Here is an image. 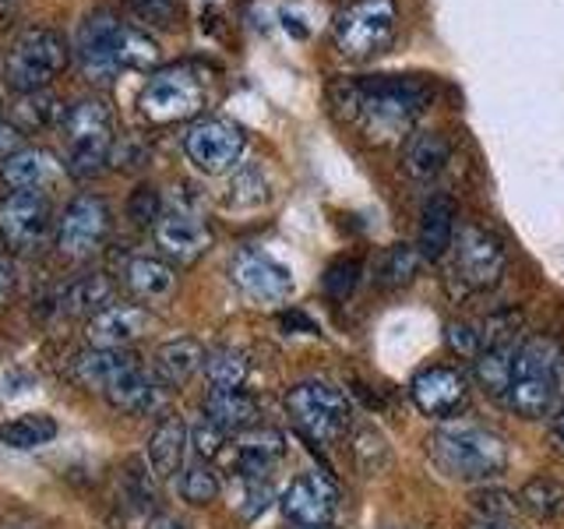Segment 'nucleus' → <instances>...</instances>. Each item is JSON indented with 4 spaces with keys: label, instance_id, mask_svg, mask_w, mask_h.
<instances>
[{
    "label": "nucleus",
    "instance_id": "nucleus-22",
    "mask_svg": "<svg viewBox=\"0 0 564 529\" xmlns=\"http://www.w3.org/2000/svg\"><path fill=\"white\" fill-rule=\"evenodd\" d=\"M61 173V163L46 149H18L0 166V181L11 191H43L53 176Z\"/></svg>",
    "mask_w": 564,
    "mask_h": 529
},
{
    "label": "nucleus",
    "instance_id": "nucleus-54",
    "mask_svg": "<svg viewBox=\"0 0 564 529\" xmlns=\"http://www.w3.org/2000/svg\"><path fill=\"white\" fill-rule=\"evenodd\" d=\"M286 29H290V32L296 35V40H304V35H307V29L300 25V18H290V14H286Z\"/></svg>",
    "mask_w": 564,
    "mask_h": 529
},
{
    "label": "nucleus",
    "instance_id": "nucleus-48",
    "mask_svg": "<svg viewBox=\"0 0 564 529\" xmlns=\"http://www.w3.org/2000/svg\"><path fill=\"white\" fill-rule=\"evenodd\" d=\"M279 325L286 328V332H304V335H317V332H322L314 317H307L304 311H296V307L293 311H282L279 314Z\"/></svg>",
    "mask_w": 564,
    "mask_h": 529
},
{
    "label": "nucleus",
    "instance_id": "nucleus-7",
    "mask_svg": "<svg viewBox=\"0 0 564 529\" xmlns=\"http://www.w3.org/2000/svg\"><path fill=\"white\" fill-rule=\"evenodd\" d=\"M205 106V85L191 67H163L145 82L138 96V114L152 123H176L194 117Z\"/></svg>",
    "mask_w": 564,
    "mask_h": 529
},
{
    "label": "nucleus",
    "instance_id": "nucleus-19",
    "mask_svg": "<svg viewBox=\"0 0 564 529\" xmlns=\"http://www.w3.org/2000/svg\"><path fill=\"white\" fill-rule=\"evenodd\" d=\"M67 145H106L113 149V114L102 99H78L64 117Z\"/></svg>",
    "mask_w": 564,
    "mask_h": 529
},
{
    "label": "nucleus",
    "instance_id": "nucleus-44",
    "mask_svg": "<svg viewBox=\"0 0 564 529\" xmlns=\"http://www.w3.org/2000/svg\"><path fill=\"white\" fill-rule=\"evenodd\" d=\"M128 216L138 223V226H152L163 219V198H159V191L152 184H141L131 191L128 198Z\"/></svg>",
    "mask_w": 564,
    "mask_h": 529
},
{
    "label": "nucleus",
    "instance_id": "nucleus-29",
    "mask_svg": "<svg viewBox=\"0 0 564 529\" xmlns=\"http://www.w3.org/2000/svg\"><path fill=\"white\" fill-rule=\"evenodd\" d=\"M61 307L75 317H96L99 311L113 307V279L102 272L78 276L75 282H67L61 293Z\"/></svg>",
    "mask_w": 564,
    "mask_h": 529
},
{
    "label": "nucleus",
    "instance_id": "nucleus-2",
    "mask_svg": "<svg viewBox=\"0 0 564 529\" xmlns=\"http://www.w3.org/2000/svg\"><path fill=\"white\" fill-rule=\"evenodd\" d=\"M427 455L441 473L463 484L494 481L508 469V441L498 431L469 420L437 428L427 438Z\"/></svg>",
    "mask_w": 564,
    "mask_h": 529
},
{
    "label": "nucleus",
    "instance_id": "nucleus-13",
    "mask_svg": "<svg viewBox=\"0 0 564 529\" xmlns=\"http://www.w3.org/2000/svg\"><path fill=\"white\" fill-rule=\"evenodd\" d=\"M335 484L325 473H300L296 481H290V487L282 490V516H286L293 526H328L335 516Z\"/></svg>",
    "mask_w": 564,
    "mask_h": 529
},
{
    "label": "nucleus",
    "instance_id": "nucleus-47",
    "mask_svg": "<svg viewBox=\"0 0 564 529\" xmlns=\"http://www.w3.org/2000/svg\"><path fill=\"white\" fill-rule=\"evenodd\" d=\"M191 441H194V452H198L202 458H216L226 445V431H219L216 423L202 420L198 428L191 431Z\"/></svg>",
    "mask_w": 564,
    "mask_h": 529
},
{
    "label": "nucleus",
    "instance_id": "nucleus-34",
    "mask_svg": "<svg viewBox=\"0 0 564 529\" xmlns=\"http://www.w3.org/2000/svg\"><path fill=\"white\" fill-rule=\"evenodd\" d=\"M205 378L212 381V388L216 392H234V388H240L247 381V360L240 349H212L205 357Z\"/></svg>",
    "mask_w": 564,
    "mask_h": 529
},
{
    "label": "nucleus",
    "instance_id": "nucleus-46",
    "mask_svg": "<svg viewBox=\"0 0 564 529\" xmlns=\"http://www.w3.org/2000/svg\"><path fill=\"white\" fill-rule=\"evenodd\" d=\"M448 346L458 353V357L476 360V357H480V353H484L480 328L469 325V322H452V325H448Z\"/></svg>",
    "mask_w": 564,
    "mask_h": 529
},
{
    "label": "nucleus",
    "instance_id": "nucleus-9",
    "mask_svg": "<svg viewBox=\"0 0 564 529\" xmlns=\"http://www.w3.org/2000/svg\"><path fill=\"white\" fill-rule=\"evenodd\" d=\"M120 46H123V25L110 11H93L78 25L75 35V53L82 61V71L93 82L106 85L123 67L120 64Z\"/></svg>",
    "mask_w": 564,
    "mask_h": 529
},
{
    "label": "nucleus",
    "instance_id": "nucleus-35",
    "mask_svg": "<svg viewBox=\"0 0 564 529\" xmlns=\"http://www.w3.org/2000/svg\"><path fill=\"white\" fill-rule=\"evenodd\" d=\"M269 202V181L258 166H240L234 181L226 187V205L229 208H258Z\"/></svg>",
    "mask_w": 564,
    "mask_h": 529
},
{
    "label": "nucleus",
    "instance_id": "nucleus-5",
    "mask_svg": "<svg viewBox=\"0 0 564 529\" xmlns=\"http://www.w3.org/2000/svg\"><path fill=\"white\" fill-rule=\"evenodd\" d=\"M399 8L395 0H349V4L335 14V46L349 61H367L392 43L395 35Z\"/></svg>",
    "mask_w": 564,
    "mask_h": 529
},
{
    "label": "nucleus",
    "instance_id": "nucleus-20",
    "mask_svg": "<svg viewBox=\"0 0 564 529\" xmlns=\"http://www.w3.org/2000/svg\"><path fill=\"white\" fill-rule=\"evenodd\" d=\"M286 452V438L272 428H251L237 434V469L251 481H269V469Z\"/></svg>",
    "mask_w": 564,
    "mask_h": 529
},
{
    "label": "nucleus",
    "instance_id": "nucleus-43",
    "mask_svg": "<svg viewBox=\"0 0 564 529\" xmlns=\"http://www.w3.org/2000/svg\"><path fill=\"white\" fill-rule=\"evenodd\" d=\"M131 8L141 22L155 25V29H170L181 22V14H184L181 0H131Z\"/></svg>",
    "mask_w": 564,
    "mask_h": 529
},
{
    "label": "nucleus",
    "instance_id": "nucleus-28",
    "mask_svg": "<svg viewBox=\"0 0 564 529\" xmlns=\"http://www.w3.org/2000/svg\"><path fill=\"white\" fill-rule=\"evenodd\" d=\"M452 155V145L448 138L441 131H416L405 138V149H402V166L410 176H416V181H431V176H437L441 170H445Z\"/></svg>",
    "mask_w": 564,
    "mask_h": 529
},
{
    "label": "nucleus",
    "instance_id": "nucleus-30",
    "mask_svg": "<svg viewBox=\"0 0 564 529\" xmlns=\"http://www.w3.org/2000/svg\"><path fill=\"white\" fill-rule=\"evenodd\" d=\"M519 508H525L529 516L540 522H554L564 516V484L554 476H533L519 490Z\"/></svg>",
    "mask_w": 564,
    "mask_h": 529
},
{
    "label": "nucleus",
    "instance_id": "nucleus-14",
    "mask_svg": "<svg viewBox=\"0 0 564 529\" xmlns=\"http://www.w3.org/2000/svg\"><path fill=\"white\" fill-rule=\"evenodd\" d=\"M229 272H234L237 287L258 304H282L293 293V276L286 264H279L261 251H240Z\"/></svg>",
    "mask_w": 564,
    "mask_h": 529
},
{
    "label": "nucleus",
    "instance_id": "nucleus-53",
    "mask_svg": "<svg viewBox=\"0 0 564 529\" xmlns=\"http://www.w3.org/2000/svg\"><path fill=\"white\" fill-rule=\"evenodd\" d=\"M463 529H508L505 522H487V519H476V522H466Z\"/></svg>",
    "mask_w": 564,
    "mask_h": 529
},
{
    "label": "nucleus",
    "instance_id": "nucleus-42",
    "mask_svg": "<svg viewBox=\"0 0 564 529\" xmlns=\"http://www.w3.org/2000/svg\"><path fill=\"white\" fill-rule=\"evenodd\" d=\"M357 282H360V261H352V258L332 261L322 276V287L332 300H346L352 290H357Z\"/></svg>",
    "mask_w": 564,
    "mask_h": 529
},
{
    "label": "nucleus",
    "instance_id": "nucleus-11",
    "mask_svg": "<svg viewBox=\"0 0 564 529\" xmlns=\"http://www.w3.org/2000/svg\"><path fill=\"white\" fill-rule=\"evenodd\" d=\"M106 234H110V208L96 194H78L61 212L57 223V247L67 258H88L96 255Z\"/></svg>",
    "mask_w": 564,
    "mask_h": 529
},
{
    "label": "nucleus",
    "instance_id": "nucleus-52",
    "mask_svg": "<svg viewBox=\"0 0 564 529\" xmlns=\"http://www.w3.org/2000/svg\"><path fill=\"white\" fill-rule=\"evenodd\" d=\"M149 529H187V526L173 516H155V519H149Z\"/></svg>",
    "mask_w": 564,
    "mask_h": 529
},
{
    "label": "nucleus",
    "instance_id": "nucleus-1",
    "mask_svg": "<svg viewBox=\"0 0 564 529\" xmlns=\"http://www.w3.org/2000/svg\"><path fill=\"white\" fill-rule=\"evenodd\" d=\"M332 102L346 120H357L370 141H399L427 102V85L402 75L349 78L332 88Z\"/></svg>",
    "mask_w": 564,
    "mask_h": 529
},
{
    "label": "nucleus",
    "instance_id": "nucleus-27",
    "mask_svg": "<svg viewBox=\"0 0 564 529\" xmlns=\"http://www.w3.org/2000/svg\"><path fill=\"white\" fill-rule=\"evenodd\" d=\"M187 441H191V434H187V423L181 417L170 413L163 423H159V428L152 431V438H149V463H152L155 476H163V481H166V476L181 473Z\"/></svg>",
    "mask_w": 564,
    "mask_h": 529
},
{
    "label": "nucleus",
    "instance_id": "nucleus-17",
    "mask_svg": "<svg viewBox=\"0 0 564 529\" xmlns=\"http://www.w3.org/2000/svg\"><path fill=\"white\" fill-rule=\"evenodd\" d=\"M145 328H149V314L145 311L113 304V307L99 311L96 317H88L85 339L93 349H123L128 343H134L138 335H145Z\"/></svg>",
    "mask_w": 564,
    "mask_h": 529
},
{
    "label": "nucleus",
    "instance_id": "nucleus-8",
    "mask_svg": "<svg viewBox=\"0 0 564 529\" xmlns=\"http://www.w3.org/2000/svg\"><path fill=\"white\" fill-rule=\"evenodd\" d=\"M452 276L463 282L466 290H487L505 272V247L501 240L487 234L480 226H463L452 244Z\"/></svg>",
    "mask_w": 564,
    "mask_h": 529
},
{
    "label": "nucleus",
    "instance_id": "nucleus-21",
    "mask_svg": "<svg viewBox=\"0 0 564 529\" xmlns=\"http://www.w3.org/2000/svg\"><path fill=\"white\" fill-rule=\"evenodd\" d=\"M455 244V205L437 194L420 212V255L423 261H441Z\"/></svg>",
    "mask_w": 564,
    "mask_h": 529
},
{
    "label": "nucleus",
    "instance_id": "nucleus-31",
    "mask_svg": "<svg viewBox=\"0 0 564 529\" xmlns=\"http://www.w3.org/2000/svg\"><path fill=\"white\" fill-rule=\"evenodd\" d=\"M519 346H498V349H484L480 357L473 360V375L480 381V388L494 399H508V388H511V360H516Z\"/></svg>",
    "mask_w": 564,
    "mask_h": 529
},
{
    "label": "nucleus",
    "instance_id": "nucleus-50",
    "mask_svg": "<svg viewBox=\"0 0 564 529\" xmlns=\"http://www.w3.org/2000/svg\"><path fill=\"white\" fill-rule=\"evenodd\" d=\"M11 287H14V269H11V258L4 251V244H0V300H8Z\"/></svg>",
    "mask_w": 564,
    "mask_h": 529
},
{
    "label": "nucleus",
    "instance_id": "nucleus-32",
    "mask_svg": "<svg viewBox=\"0 0 564 529\" xmlns=\"http://www.w3.org/2000/svg\"><path fill=\"white\" fill-rule=\"evenodd\" d=\"M50 438H57V420H50L46 413L18 417V420H8L4 428H0V441L11 449H40Z\"/></svg>",
    "mask_w": 564,
    "mask_h": 529
},
{
    "label": "nucleus",
    "instance_id": "nucleus-15",
    "mask_svg": "<svg viewBox=\"0 0 564 529\" xmlns=\"http://www.w3.org/2000/svg\"><path fill=\"white\" fill-rule=\"evenodd\" d=\"M410 396L420 406V413L434 420H448L466 406V375L455 367H423L410 385Z\"/></svg>",
    "mask_w": 564,
    "mask_h": 529
},
{
    "label": "nucleus",
    "instance_id": "nucleus-23",
    "mask_svg": "<svg viewBox=\"0 0 564 529\" xmlns=\"http://www.w3.org/2000/svg\"><path fill=\"white\" fill-rule=\"evenodd\" d=\"M131 367H138V360L128 349H88L75 360L70 375H75L78 385L96 388V392L106 396V388H110L113 381H120Z\"/></svg>",
    "mask_w": 564,
    "mask_h": 529
},
{
    "label": "nucleus",
    "instance_id": "nucleus-39",
    "mask_svg": "<svg viewBox=\"0 0 564 529\" xmlns=\"http://www.w3.org/2000/svg\"><path fill=\"white\" fill-rule=\"evenodd\" d=\"M473 508L480 511V519L487 522H505L519 511V498L516 494H508L501 487H487V490H473Z\"/></svg>",
    "mask_w": 564,
    "mask_h": 529
},
{
    "label": "nucleus",
    "instance_id": "nucleus-38",
    "mask_svg": "<svg viewBox=\"0 0 564 529\" xmlns=\"http://www.w3.org/2000/svg\"><path fill=\"white\" fill-rule=\"evenodd\" d=\"M352 455L364 473H381L388 466V441L378 428H360L352 434Z\"/></svg>",
    "mask_w": 564,
    "mask_h": 529
},
{
    "label": "nucleus",
    "instance_id": "nucleus-26",
    "mask_svg": "<svg viewBox=\"0 0 564 529\" xmlns=\"http://www.w3.org/2000/svg\"><path fill=\"white\" fill-rule=\"evenodd\" d=\"M205 420L216 423L226 434H243L258 428V402L240 388H234V392H216L212 388V396L205 399Z\"/></svg>",
    "mask_w": 564,
    "mask_h": 529
},
{
    "label": "nucleus",
    "instance_id": "nucleus-45",
    "mask_svg": "<svg viewBox=\"0 0 564 529\" xmlns=\"http://www.w3.org/2000/svg\"><path fill=\"white\" fill-rule=\"evenodd\" d=\"M123 487H128V501L141 511H149L155 505V490H152V481H149V469L138 466V458L128 463V473H123Z\"/></svg>",
    "mask_w": 564,
    "mask_h": 529
},
{
    "label": "nucleus",
    "instance_id": "nucleus-3",
    "mask_svg": "<svg viewBox=\"0 0 564 529\" xmlns=\"http://www.w3.org/2000/svg\"><path fill=\"white\" fill-rule=\"evenodd\" d=\"M564 399V349L551 335H525L511 360V388L505 406L525 420H540Z\"/></svg>",
    "mask_w": 564,
    "mask_h": 529
},
{
    "label": "nucleus",
    "instance_id": "nucleus-12",
    "mask_svg": "<svg viewBox=\"0 0 564 529\" xmlns=\"http://www.w3.org/2000/svg\"><path fill=\"white\" fill-rule=\"evenodd\" d=\"M184 152L202 173H226L243 155V131L229 120H198L184 134Z\"/></svg>",
    "mask_w": 564,
    "mask_h": 529
},
{
    "label": "nucleus",
    "instance_id": "nucleus-40",
    "mask_svg": "<svg viewBox=\"0 0 564 529\" xmlns=\"http://www.w3.org/2000/svg\"><path fill=\"white\" fill-rule=\"evenodd\" d=\"M159 61V46L149 40L141 29H123V46H120V64L134 71H149Z\"/></svg>",
    "mask_w": 564,
    "mask_h": 529
},
{
    "label": "nucleus",
    "instance_id": "nucleus-55",
    "mask_svg": "<svg viewBox=\"0 0 564 529\" xmlns=\"http://www.w3.org/2000/svg\"><path fill=\"white\" fill-rule=\"evenodd\" d=\"M293 529H332V526H293Z\"/></svg>",
    "mask_w": 564,
    "mask_h": 529
},
{
    "label": "nucleus",
    "instance_id": "nucleus-16",
    "mask_svg": "<svg viewBox=\"0 0 564 529\" xmlns=\"http://www.w3.org/2000/svg\"><path fill=\"white\" fill-rule=\"evenodd\" d=\"M155 244L173 261H198L208 247H212V229L198 212L187 208H170L163 212V219L155 223Z\"/></svg>",
    "mask_w": 564,
    "mask_h": 529
},
{
    "label": "nucleus",
    "instance_id": "nucleus-37",
    "mask_svg": "<svg viewBox=\"0 0 564 529\" xmlns=\"http://www.w3.org/2000/svg\"><path fill=\"white\" fill-rule=\"evenodd\" d=\"M181 498L187 505H212L219 498V481L205 463H194L181 473Z\"/></svg>",
    "mask_w": 564,
    "mask_h": 529
},
{
    "label": "nucleus",
    "instance_id": "nucleus-51",
    "mask_svg": "<svg viewBox=\"0 0 564 529\" xmlns=\"http://www.w3.org/2000/svg\"><path fill=\"white\" fill-rule=\"evenodd\" d=\"M551 445L557 449V452H564V406L554 413V420H551Z\"/></svg>",
    "mask_w": 564,
    "mask_h": 529
},
{
    "label": "nucleus",
    "instance_id": "nucleus-33",
    "mask_svg": "<svg viewBox=\"0 0 564 529\" xmlns=\"http://www.w3.org/2000/svg\"><path fill=\"white\" fill-rule=\"evenodd\" d=\"M420 247L413 244H392L388 251L381 255L378 261V282L388 290H395V287H405V282H413V276L420 272Z\"/></svg>",
    "mask_w": 564,
    "mask_h": 529
},
{
    "label": "nucleus",
    "instance_id": "nucleus-49",
    "mask_svg": "<svg viewBox=\"0 0 564 529\" xmlns=\"http://www.w3.org/2000/svg\"><path fill=\"white\" fill-rule=\"evenodd\" d=\"M18 149H22V128L11 120H0V159L14 155Z\"/></svg>",
    "mask_w": 564,
    "mask_h": 529
},
{
    "label": "nucleus",
    "instance_id": "nucleus-41",
    "mask_svg": "<svg viewBox=\"0 0 564 529\" xmlns=\"http://www.w3.org/2000/svg\"><path fill=\"white\" fill-rule=\"evenodd\" d=\"M237 481H240V498H237V511H240V519H258L264 508L272 505L275 498V490L269 481H251V476H240L237 473Z\"/></svg>",
    "mask_w": 564,
    "mask_h": 529
},
{
    "label": "nucleus",
    "instance_id": "nucleus-36",
    "mask_svg": "<svg viewBox=\"0 0 564 529\" xmlns=\"http://www.w3.org/2000/svg\"><path fill=\"white\" fill-rule=\"evenodd\" d=\"M14 117L22 128H53V123L67 117V110L61 106V99H53L46 93H25L14 106Z\"/></svg>",
    "mask_w": 564,
    "mask_h": 529
},
{
    "label": "nucleus",
    "instance_id": "nucleus-6",
    "mask_svg": "<svg viewBox=\"0 0 564 529\" xmlns=\"http://www.w3.org/2000/svg\"><path fill=\"white\" fill-rule=\"evenodd\" d=\"M67 67V43L53 29H25L8 50L4 75L18 93H43V88Z\"/></svg>",
    "mask_w": 564,
    "mask_h": 529
},
{
    "label": "nucleus",
    "instance_id": "nucleus-25",
    "mask_svg": "<svg viewBox=\"0 0 564 529\" xmlns=\"http://www.w3.org/2000/svg\"><path fill=\"white\" fill-rule=\"evenodd\" d=\"M123 282L134 300H145V304H159V300L173 296L176 290V272L170 269L166 261L159 258H131L128 269H123Z\"/></svg>",
    "mask_w": 564,
    "mask_h": 529
},
{
    "label": "nucleus",
    "instance_id": "nucleus-4",
    "mask_svg": "<svg viewBox=\"0 0 564 529\" xmlns=\"http://www.w3.org/2000/svg\"><path fill=\"white\" fill-rule=\"evenodd\" d=\"M286 406L296 420V428L304 431L317 445H335L352 428V402L339 385L325 378H311L290 388Z\"/></svg>",
    "mask_w": 564,
    "mask_h": 529
},
{
    "label": "nucleus",
    "instance_id": "nucleus-18",
    "mask_svg": "<svg viewBox=\"0 0 564 529\" xmlns=\"http://www.w3.org/2000/svg\"><path fill=\"white\" fill-rule=\"evenodd\" d=\"M106 399H110L123 413L145 417V413H155L166 406V385L138 364L120 381H113L110 388H106Z\"/></svg>",
    "mask_w": 564,
    "mask_h": 529
},
{
    "label": "nucleus",
    "instance_id": "nucleus-24",
    "mask_svg": "<svg viewBox=\"0 0 564 529\" xmlns=\"http://www.w3.org/2000/svg\"><path fill=\"white\" fill-rule=\"evenodd\" d=\"M205 346L198 339H170L155 349V378L166 388L187 385L205 367Z\"/></svg>",
    "mask_w": 564,
    "mask_h": 529
},
{
    "label": "nucleus",
    "instance_id": "nucleus-10",
    "mask_svg": "<svg viewBox=\"0 0 564 529\" xmlns=\"http://www.w3.org/2000/svg\"><path fill=\"white\" fill-rule=\"evenodd\" d=\"M50 202L43 191H11L0 202V240L11 251H40L50 237Z\"/></svg>",
    "mask_w": 564,
    "mask_h": 529
}]
</instances>
